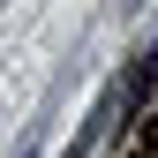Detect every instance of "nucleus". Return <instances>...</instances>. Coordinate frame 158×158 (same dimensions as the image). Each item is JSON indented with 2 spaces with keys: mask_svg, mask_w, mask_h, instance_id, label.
<instances>
[{
  "mask_svg": "<svg viewBox=\"0 0 158 158\" xmlns=\"http://www.w3.org/2000/svg\"><path fill=\"white\" fill-rule=\"evenodd\" d=\"M143 158H158V128H151V151H143Z\"/></svg>",
  "mask_w": 158,
  "mask_h": 158,
  "instance_id": "nucleus-1",
  "label": "nucleus"
}]
</instances>
